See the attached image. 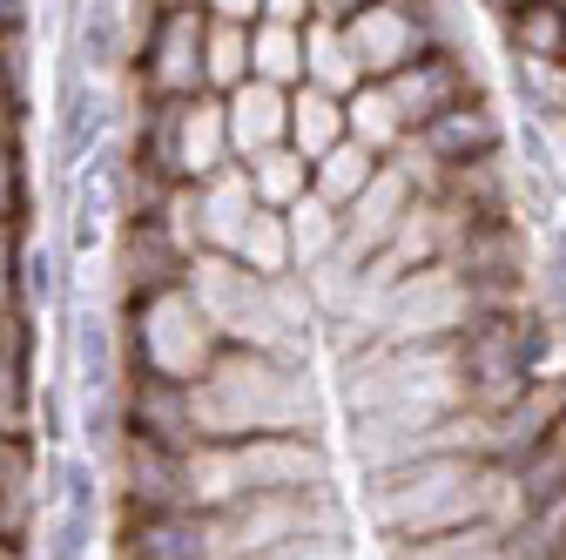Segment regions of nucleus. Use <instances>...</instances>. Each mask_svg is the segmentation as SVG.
Here are the masks:
<instances>
[{"mask_svg":"<svg viewBox=\"0 0 566 560\" xmlns=\"http://www.w3.org/2000/svg\"><path fill=\"white\" fill-rule=\"evenodd\" d=\"M217 324L202 318V304L189 298V284L149 291L135 298V331H128V352H135V378H169V385H196L202 365L217 359Z\"/></svg>","mask_w":566,"mask_h":560,"instance_id":"1","label":"nucleus"},{"mask_svg":"<svg viewBox=\"0 0 566 560\" xmlns=\"http://www.w3.org/2000/svg\"><path fill=\"white\" fill-rule=\"evenodd\" d=\"M331 28H337L350 68H358V82H385L405 61H418L424 48L446 41L432 0H371V8H358L350 21H331Z\"/></svg>","mask_w":566,"mask_h":560,"instance_id":"2","label":"nucleus"},{"mask_svg":"<svg viewBox=\"0 0 566 560\" xmlns=\"http://www.w3.org/2000/svg\"><path fill=\"white\" fill-rule=\"evenodd\" d=\"M128 82L135 102H189L202 89V14H169L156 8L128 41Z\"/></svg>","mask_w":566,"mask_h":560,"instance_id":"3","label":"nucleus"},{"mask_svg":"<svg viewBox=\"0 0 566 560\" xmlns=\"http://www.w3.org/2000/svg\"><path fill=\"white\" fill-rule=\"evenodd\" d=\"M385 95H391V108H398V122H405V135H411V128H424L432 115L472 102L479 82H472V61H465L452 41H439V48H424L418 61H405L398 75H385Z\"/></svg>","mask_w":566,"mask_h":560,"instance_id":"4","label":"nucleus"},{"mask_svg":"<svg viewBox=\"0 0 566 560\" xmlns=\"http://www.w3.org/2000/svg\"><path fill=\"white\" fill-rule=\"evenodd\" d=\"M500 143H506V122L492 115V102H459V108H446V115H432L424 128H411L405 135V149H418V156H432V163H446V169H472V163H492L500 156Z\"/></svg>","mask_w":566,"mask_h":560,"instance_id":"5","label":"nucleus"},{"mask_svg":"<svg viewBox=\"0 0 566 560\" xmlns=\"http://www.w3.org/2000/svg\"><path fill=\"white\" fill-rule=\"evenodd\" d=\"M48 507H54V520H48V560H88V533H95V466L88 459H75V453H61L54 466H48Z\"/></svg>","mask_w":566,"mask_h":560,"instance_id":"6","label":"nucleus"},{"mask_svg":"<svg viewBox=\"0 0 566 560\" xmlns=\"http://www.w3.org/2000/svg\"><path fill=\"white\" fill-rule=\"evenodd\" d=\"M169 149H176V183H202L230 169V128H223V95H189L169 102Z\"/></svg>","mask_w":566,"mask_h":560,"instance_id":"7","label":"nucleus"},{"mask_svg":"<svg viewBox=\"0 0 566 560\" xmlns=\"http://www.w3.org/2000/svg\"><path fill=\"white\" fill-rule=\"evenodd\" d=\"M223 128H230V156L250 163L276 143H291V89H276V82H237L223 95Z\"/></svg>","mask_w":566,"mask_h":560,"instance_id":"8","label":"nucleus"},{"mask_svg":"<svg viewBox=\"0 0 566 560\" xmlns=\"http://www.w3.org/2000/svg\"><path fill=\"white\" fill-rule=\"evenodd\" d=\"M122 560H217L202 507L135 514V520H128V547H122Z\"/></svg>","mask_w":566,"mask_h":560,"instance_id":"9","label":"nucleus"},{"mask_svg":"<svg viewBox=\"0 0 566 560\" xmlns=\"http://www.w3.org/2000/svg\"><path fill=\"white\" fill-rule=\"evenodd\" d=\"M337 143H344V95H324V89L297 82V89H291V149H297L304 163H317V156L337 149Z\"/></svg>","mask_w":566,"mask_h":560,"instance_id":"10","label":"nucleus"},{"mask_svg":"<svg viewBox=\"0 0 566 560\" xmlns=\"http://www.w3.org/2000/svg\"><path fill=\"white\" fill-rule=\"evenodd\" d=\"M506 21V48L520 61H539V68H566V14L553 0H526V8L500 14Z\"/></svg>","mask_w":566,"mask_h":560,"instance_id":"11","label":"nucleus"},{"mask_svg":"<svg viewBox=\"0 0 566 560\" xmlns=\"http://www.w3.org/2000/svg\"><path fill=\"white\" fill-rule=\"evenodd\" d=\"M344 135H350V143H365L371 156L405 149V122H398V108H391L385 82H358V89L344 95Z\"/></svg>","mask_w":566,"mask_h":560,"instance_id":"12","label":"nucleus"},{"mask_svg":"<svg viewBox=\"0 0 566 560\" xmlns=\"http://www.w3.org/2000/svg\"><path fill=\"white\" fill-rule=\"evenodd\" d=\"M304 28H291V21H256L250 28V75L256 82H276V89H297L304 82Z\"/></svg>","mask_w":566,"mask_h":560,"instance_id":"13","label":"nucleus"},{"mask_svg":"<svg viewBox=\"0 0 566 560\" xmlns=\"http://www.w3.org/2000/svg\"><path fill=\"white\" fill-rule=\"evenodd\" d=\"M371 176H378V156H371L365 143H350V135H344L337 149H324V156L311 163V196H317V203H331V209H344V203L358 196Z\"/></svg>","mask_w":566,"mask_h":560,"instance_id":"14","label":"nucleus"},{"mask_svg":"<svg viewBox=\"0 0 566 560\" xmlns=\"http://www.w3.org/2000/svg\"><path fill=\"white\" fill-rule=\"evenodd\" d=\"M237 82H250V28L202 14V89L209 95H230Z\"/></svg>","mask_w":566,"mask_h":560,"instance_id":"15","label":"nucleus"},{"mask_svg":"<svg viewBox=\"0 0 566 560\" xmlns=\"http://www.w3.org/2000/svg\"><path fill=\"white\" fill-rule=\"evenodd\" d=\"M243 176H250V196H256L263 209H291V203L311 189V163H304L291 143H276V149L250 156V163H243Z\"/></svg>","mask_w":566,"mask_h":560,"instance_id":"16","label":"nucleus"},{"mask_svg":"<svg viewBox=\"0 0 566 560\" xmlns=\"http://www.w3.org/2000/svg\"><path fill=\"white\" fill-rule=\"evenodd\" d=\"M304 82L324 89V95H350V89H358V68H350V54H344V41H337L331 21L304 28Z\"/></svg>","mask_w":566,"mask_h":560,"instance_id":"17","label":"nucleus"},{"mask_svg":"<svg viewBox=\"0 0 566 560\" xmlns=\"http://www.w3.org/2000/svg\"><path fill=\"white\" fill-rule=\"evenodd\" d=\"M115 324L108 318H95V311H82V324H75V359H82V392L88 398H108L115 392Z\"/></svg>","mask_w":566,"mask_h":560,"instance_id":"18","label":"nucleus"},{"mask_svg":"<svg viewBox=\"0 0 566 560\" xmlns=\"http://www.w3.org/2000/svg\"><path fill=\"white\" fill-rule=\"evenodd\" d=\"M411 560H506L492 533H418Z\"/></svg>","mask_w":566,"mask_h":560,"instance_id":"19","label":"nucleus"},{"mask_svg":"<svg viewBox=\"0 0 566 560\" xmlns=\"http://www.w3.org/2000/svg\"><path fill=\"white\" fill-rule=\"evenodd\" d=\"M21 203H28L21 156H14V143H8V135H0V224H21Z\"/></svg>","mask_w":566,"mask_h":560,"instance_id":"20","label":"nucleus"},{"mask_svg":"<svg viewBox=\"0 0 566 560\" xmlns=\"http://www.w3.org/2000/svg\"><path fill=\"white\" fill-rule=\"evenodd\" d=\"M28 224H0V318H14V270H21Z\"/></svg>","mask_w":566,"mask_h":560,"instance_id":"21","label":"nucleus"},{"mask_svg":"<svg viewBox=\"0 0 566 560\" xmlns=\"http://www.w3.org/2000/svg\"><path fill=\"white\" fill-rule=\"evenodd\" d=\"M209 21H237V28H256L263 21V0H202Z\"/></svg>","mask_w":566,"mask_h":560,"instance_id":"22","label":"nucleus"},{"mask_svg":"<svg viewBox=\"0 0 566 560\" xmlns=\"http://www.w3.org/2000/svg\"><path fill=\"white\" fill-rule=\"evenodd\" d=\"M263 21H291V28H304V21H311V0H263Z\"/></svg>","mask_w":566,"mask_h":560,"instance_id":"23","label":"nucleus"},{"mask_svg":"<svg viewBox=\"0 0 566 560\" xmlns=\"http://www.w3.org/2000/svg\"><path fill=\"white\" fill-rule=\"evenodd\" d=\"M358 8H371V0H311V21H350Z\"/></svg>","mask_w":566,"mask_h":560,"instance_id":"24","label":"nucleus"},{"mask_svg":"<svg viewBox=\"0 0 566 560\" xmlns=\"http://www.w3.org/2000/svg\"><path fill=\"white\" fill-rule=\"evenodd\" d=\"M0 135H8V143L21 135V115H14V102H8V95H0Z\"/></svg>","mask_w":566,"mask_h":560,"instance_id":"25","label":"nucleus"},{"mask_svg":"<svg viewBox=\"0 0 566 560\" xmlns=\"http://www.w3.org/2000/svg\"><path fill=\"white\" fill-rule=\"evenodd\" d=\"M156 8H169V14H202V0H156Z\"/></svg>","mask_w":566,"mask_h":560,"instance_id":"26","label":"nucleus"},{"mask_svg":"<svg viewBox=\"0 0 566 560\" xmlns=\"http://www.w3.org/2000/svg\"><path fill=\"white\" fill-rule=\"evenodd\" d=\"M485 8H492V14H513V8H526V0H485Z\"/></svg>","mask_w":566,"mask_h":560,"instance_id":"27","label":"nucleus"},{"mask_svg":"<svg viewBox=\"0 0 566 560\" xmlns=\"http://www.w3.org/2000/svg\"><path fill=\"white\" fill-rule=\"evenodd\" d=\"M559 108H566V68H559Z\"/></svg>","mask_w":566,"mask_h":560,"instance_id":"28","label":"nucleus"},{"mask_svg":"<svg viewBox=\"0 0 566 560\" xmlns=\"http://www.w3.org/2000/svg\"><path fill=\"white\" fill-rule=\"evenodd\" d=\"M559 277H566V237H559Z\"/></svg>","mask_w":566,"mask_h":560,"instance_id":"29","label":"nucleus"},{"mask_svg":"<svg viewBox=\"0 0 566 560\" xmlns=\"http://www.w3.org/2000/svg\"><path fill=\"white\" fill-rule=\"evenodd\" d=\"M553 8H559V14H566V0H553Z\"/></svg>","mask_w":566,"mask_h":560,"instance_id":"30","label":"nucleus"}]
</instances>
